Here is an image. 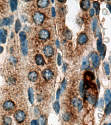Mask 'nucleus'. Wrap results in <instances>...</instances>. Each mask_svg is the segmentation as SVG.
Returning <instances> with one entry per match:
<instances>
[{
	"label": "nucleus",
	"mask_w": 111,
	"mask_h": 125,
	"mask_svg": "<svg viewBox=\"0 0 111 125\" xmlns=\"http://www.w3.org/2000/svg\"><path fill=\"white\" fill-rule=\"evenodd\" d=\"M34 22L37 25H40L43 23L44 19V16L42 13L36 12L33 16Z\"/></svg>",
	"instance_id": "obj_1"
},
{
	"label": "nucleus",
	"mask_w": 111,
	"mask_h": 125,
	"mask_svg": "<svg viewBox=\"0 0 111 125\" xmlns=\"http://www.w3.org/2000/svg\"><path fill=\"white\" fill-rule=\"evenodd\" d=\"M15 119L18 122L21 123L24 121L26 117V114L23 111L19 110L16 112L14 116Z\"/></svg>",
	"instance_id": "obj_2"
},
{
	"label": "nucleus",
	"mask_w": 111,
	"mask_h": 125,
	"mask_svg": "<svg viewBox=\"0 0 111 125\" xmlns=\"http://www.w3.org/2000/svg\"><path fill=\"white\" fill-rule=\"evenodd\" d=\"M14 21V17L11 16L2 19L0 21V26H8L12 25Z\"/></svg>",
	"instance_id": "obj_3"
},
{
	"label": "nucleus",
	"mask_w": 111,
	"mask_h": 125,
	"mask_svg": "<svg viewBox=\"0 0 111 125\" xmlns=\"http://www.w3.org/2000/svg\"><path fill=\"white\" fill-rule=\"evenodd\" d=\"M92 65L95 68L99 66V58L98 54L96 52H94L92 55Z\"/></svg>",
	"instance_id": "obj_4"
},
{
	"label": "nucleus",
	"mask_w": 111,
	"mask_h": 125,
	"mask_svg": "<svg viewBox=\"0 0 111 125\" xmlns=\"http://www.w3.org/2000/svg\"><path fill=\"white\" fill-rule=\"evenodd\" d=\"M72 104L76 107L79 111H81L83 108V104L80 99L75 98L73 99L72 101Z\"/></svg>",
	"instance_id": "obj_5"
},
{
	"label": "nucleus",
	"mask_w": 111,
	"mask_h": 125,
	"mask_svg": "<svg viewBox=\"0 0 111 125\" xmlns=\"http://www.w3.org/2000/svg\"><path fill=\"white\" fill-rule=\"evenodd\" d=\"M42 75L44 79L47 81L52 79L54 76L52 71L48 69H45L42 72Z\"/></svg>",
	"instance_id": "obj_6"
},
{
	"label": "nucleus",
	"mask_w": 111,
	"mask_h": 125,
	"mask_svg": "<svg viewBox=\"0 0 111 125\" xmlns=\"http://www.w3.org/2000/svg\"><path fill=\"white\" fill-rule=\"evenodd\" d=\"M43 51L46 56L48 57H51L54 53L53 48L50 46H45L43 49Z\"/></svg>",
	"instance_id": "obj_7"
},
{
	"label": "nucleus",
	"mask_w": 111,
	"mask_h": 125,
	"mask_svg": "<svg viewBox=\"0 0 111 125\" xmlns=\"http://www.w3.org/2000/svg\"><path fill=\"white\" fill-rule=\"evenodd\" d=\"M88 38L85 34H80L78 38V42L79 44L83 45L87 42Z\"/></svg>",
	"instance_id": "obj_8"
},
{
	"label": "nucleus",
	"mask_w": 111,
	"mask_h": 125,
	"mask_svg": "<svg viewBox=\"0 0 111 125\" xmlns=\"http://www.w3.org/2000/svg\"><path fill=\"white\" fill-rule=\"evenodd\" d=\"M3 107L5 110H11L14 109V104L13 102L11 101H7L4 103Z\"/></svg>",
	"instance_id": "obj_9"
},
{
	"label": "nucleus",
	"mask_w": 111,
	"mask_h": 125,
	"mask_svg": "<svg viewBox=\"0 0 111 125\" xmlns=\"http://www.w3.org/2000/svg\"><path fill=\"white\" fill-rule=\"evenodd\" d=\"M90 63L87 57H85L82 59L81 65V68L82 70H87L89 69Z\"/></svg>",
	"instance_id": "obj_10"
},
{
	"label": "nucleus",
	"mask_w": 111,
	"mask_h": 125,
	"mask_svg": "<svg viewBox=\"0 0 111 125\" xmlns=\"http://www.w3.org/2000/svg\"><path fill=\"white\" fill-rule=\"evenodd\" d=\"M81 9L85 11H86L89 9L90 6V3L88 0H82L80 3Z\"/></svg>",
	"instance_id": "obj_11"
},
{
	"label": "nucleus",
	"mask_w": 111,
	"mask_h": 125,
	"mask_svg": "<svg viewBox=\"0 0 111 125\" xmlns=\"http://www.w3.org/2000/svg\"><path fill=\"white\" fill-rule=\"evenodd\" d=\"M7 39V32L4 29L0 30V41L3 43H5Z\"/></svg>",
	"instance_id": "obj_12"
},
{
	"label": "nucleus",
	"mask_w": 111,
	"mask_h": 125,
	"mask_svg": "<svg viewBox=\"0 0 111 125\" xmlns=\"http://www.w3.org/2000/svg\"><path fill=\"white\" fill-rule=\"evenodd\" d=\"M35 61L36 63L38 66L43 65L44 60L42 55L40 54H37L36 55Z\"/></svg>",
	"instance_id": "obj_13"
},
{
	"label": "nucleus",
	"mask_w": 111,
	"mask_h": 125,
	"mask_svg": "<svg viewBox=\"0 0 111 125\" xmlns=\"http://www.w3.org/2000/svg\"><path fill=\"white\" fill-rule=\"evenodd\" d=\"M49 32L47 30L43 29L40 31L39 33V36L41 39L43 40H46L49 36Z\"/></svg>",
	"instance_id": "obj_14"
},
{
	"label": "nucleus",
	"mask_w": 111,
	"mask_h": 125,
	"mask_svg": "<svg viewBox=\"0 0 111 125\" xmlns=\"http://www.w3.org/2000/svg\"><path fill=\"white\" fill-rule=\"evenodd\" d=\"M21 50L24 55H26L27 53L28 43L26 40L24 42H21Z\"/></svg>",
	"instance_id": "obj_15"
},
{
	"label": "nucleus",
	"mask_w": 111,
	"mask_h": 125,
	"mask_svg": "<svg viewBox=\"0 0 111 125\" xmlns=\"http://www.w3.org/2000/svg\"><path fill=\"white\" fill-rule=\"evenodd\" d=\"M84 76L86 81H92L95 78L94 74L91 71L86 72L84 75Z\"/></svg>",
	"instance_id": "obj_16"
},
{
	"label": "nucleus",
	"mask_w": 111,
	"mask_h": 125,
	"mask_svg": "<svg viewBox=\"0 0 111 125\" xmlns=\"http://www.w3.org/2000/svg\"><path fill=\"white\" fill-rule=\"evenodd\" d=\"M29 100L31 104H33L34 102V95L33 90L32 88L30 87L28 90Z\"/></svg>",
	"instance_id": "obj_17"
},
{
	"label": "nucleus",
	"mask_w": 111,
	"mask_h": 125,
	"mask_svg": "<svg viewBox=\"0 0 111 125\" xmlns=\"http://www.w3.org/2000/svg\"><path fill=\"white\" fill-rule=\"evenodd\" d=\"M38 75L35 72H32L29 74L28 78L29 80L31 82H35L37 81Z\"/></svg>",
	"instance_id": "obj_18"
},
{
	"label": "nucleus",
	"mask_w": 111,
	"mask_h": 125,
	"mask_svg": "<svg viewBox=\"0 0 111 125\" xmlns=\"http://www.w3.org/2000/svg\"><path fill=\"white\" fill-rule=\"evenodd\" d=\"M86 97L87 100L91 104L94 105L95 103L96 99L95 96L94 95L89 94H87Z\"/></svg>",
	"instance_id": "obj_19"
},
{
	"label": "nucleus",
	"mask_w": 111,
	"mask_h": 125,
	"mask_svg": "<svg viewBox=\"0 0 111 125\" xmlns=\"http://www.w3.org/2000/svg\"><path fill=\"white\" fill-rule=\"evenodd\" d=\"M104 99L106 104L108 103L111 102V93L110 89H109L106 90L104 94Z\"/></svg>",
	"instance_id": "obj_20"
},
{
	"label": "nucleus",
	"mask_w": 111,
	"mask_h": 125,
	"mask_svg": "<svg viewBox=\"0 0 111 125\" xmlns=\"http://www.w3.org/2000/svg\"><path fill=\"white\" fill-rule=\"evenodd\" d=\"M48 1L47 0H40L37 2V6L41 8H44L48 4Z\"/></svg>",
	"instance_id": "obj_21"
},
{
	"label": "nucleus",
	"mask_w": 111,
	"mask_h": 125,
	"mask_svg": "<svg viewBox=\"0 0 111 125\" xmlns=\"http://www.w3.org/2000/svg\"><path fill=\"white\" fill-rule=\"evenodd\" d=\"M99 52L100 58L102 60H103L104 59L106 54V47L105 45L103 44L101 49Z\"/></svg>",
	"instance_id": "obj_22"
},
{
	"label": "nucleus",
	"mask_w": 111,
	"mask_h": 125,
	"mask_svg": "<svg viewBox=\"0 0 111 125\" xmlns=\"http://www.w3.org/2000/svg\"><path fill=\"white\" fill-rule=\"evenodd\" d=\"M46 117L44 115H42L39 117L38 119V124L39 125H46Z\"/></svg>",
	"instance_id": "obj_23"
},
{
	"label": "nucleus",
	"mask_w": 111,
	"mask_h": 125,
	"mask_svg": "<svg viewBox=\"0 0 111 125\" xmlns=\"http://www.w3.org/2000/svg\"><path fill=\"white\" fill-rule=\"evenodd\" d=\"M98 36H99V38L97 41V51L99 52L102 46V42L101 35L100 33Z\"/></svg>",
	"instance_id": "obj_24"
},
{
	"label": "nucleus",
	"mask_w": 111,
	"mask_h": 125,
	"mask_svg": "<svg viewBox=\"0 0 111 125\" xmlns=\"http://www.w3.org/2000/svg\"><path fill=\"white\" fill-rule=\"evenodd\" d=\"M93 7L95 10L96 15H99L100 10V4L99 2L97 1L94 2L93 3Z\"/></svg>",
	"instance_id": "obj_25"
},
{
	"label": "nucleus",
	"mask_w": 111,
	"mask_h": 125,
	"mask_svg": "<svg viewBox=\"0 0 111 125\" xmlns=\"http://www.w3.org/2000/svg\"><path fill=\"white\" fill-rule=\"evenodd\" d=\"M67 85V81L65 78L61 83L60 84V92L62 94L66 90Z\"/></svg>",
	"instance_id": "obj_26"
},
{
	"label": "nucleus",
	"mask_w": 111,
	"mask_h": 125,
	"mask_svg": "<svg viewBox=\"0 0 111 125\" xmlns=\"http://www.w3.org/2000/svg\"><path fill=\"white\" fill-rule=\"evenodd\" d=\"M53 108L56 113H59L60 109V105L58 101H55L53 103Z\"/></svg>",
	"instance_id": "obj_27"
},
{
	"label": "nucleus",
	"mask_w": 111,
	"mask_h": 125,
	"mask_svg": "<svg viewBox=\"0 0 111 125\" xmlns=\"http://www.w3.org/2000/svg\"><path fill=\"white\" fill-rule=\"evenodd\" d=\"M103 66L105 70L106 74L107 75H109L110 72V65H109V63L107 62H104Z\"/></svg>",
	"instance_id": "obj_28"
},
{
	"label": "nucleus",
	"mask_w": 111,
	"mask_h": 125,
	"mask_svg": "<svg viewBox=\"0 0 111 125\" xmlns=\"http://www.w3.org/2000/svg\"><path fill=\"white\" fill-rule=\"evenodd\" d=\"M10 5L11 11H15L17 9V0H11L10 2Z\"/></svg>",
	"instance_id": "obj_29"
},
{
	"label": "nucleus",
	"mask_w": 111,
	"mask_h": 125,
	"mask_svg": "<svg viewBox=\"0 0 111 125\" xmlns=\"http://www.w3.org/2000/svg\"><path fill=\"white\" fill-rule=\"evenodd\" d=\"M3 121L5 125H11L12 123V120L11 118L6 116L4 118Z\"/></svg>",
	"instance_id": "obj_30"
},
{
	"label": "nucleus",
	"mask_w": 111,
	"mask_h": 125,
	"mask_svg": "<svg viewBox=\"0 0 111 125\" xmlns=\"http://www.w3.org/2000/svg\"><path fill=\"white\" fill-rule=\"evenodd\" d=\"M21 27V25L20 20L19 19L16 21V24H15V30L16 32L17 33L20 30Z\"/></svg>",
	"instance_id": "obj_31"
},
{
	"label": "nucleus",
	"mask_w": 111,
	"mask_h": 125,
	"mask_svg": "<svg viewBox=\"0 0 111 125\" xmlns=\"http://www.w3.org/2000/svg\"><path fill=\"white\" fill-rule=\"evenodd\" d=\"M111 102H109L106 105V107L105 112L106 115H110L111 113Z\"/></svg>",
	"instance_id": "obj_32"
},
{
	"label": "nucleus",
	"mask_w": 111,
	"mask_h": 125,
	"mask_svg": "<svg viewBox=\"0 0 111 125\" xmlns=\"http://www.w3.org/2000/svg\"><path fill=\"white\" fill-rule=\"evenodd\" d=\"M19 35L21 42L26 41V34L25 32L21 31L19 33Z\"/></svg>",
	"instance_id": "obj_33"
},
{
	"label": "nucleus",
	"mask_w": 111,
	"mask_h": 125,
	"mask_svg": "<svg viewBox=\"0 0 111 125\" xmlns=\"http://www.w3.org/2000/svg\"><path fill=\"white\" fill-rule=\"evenodd\" d=\"M97 26V20L96 18L93 19L92 23V28L93 31H95Z\"/></svg>",
	"instance_id": "obj_34"
},
{
	"label": "nucleus",
	"mask_w": 111,
	"mask_h": 125,
	"mask_svg": "<svg viewBox=\"0 0 111 125\" xmlns=\"http://www.w3.org/2000/svg\"><path fill=\"white\" fill-rule=\"evenodd\" d=\"M79 91L81 94H83L84 92V83L83 80H81L79 83Z\"/></svg>",
	"instance_id": "obj_35"
},
{
	"label": "nucleus",
	"mask_w": 111,
	"mask_h": 125,
	"mask_svg": "<svg viewBox=\"0 0 111 125\" xmlns=\"http://www.w3.org/2000/svg\"><path fill=\"white\" fill-rule=\"evenodd\" d=\"M63 120L66 121H69L70 118V115L69 113L68 112L64 113L63 115Z\"/></svg>",
	"instance_id": "obj_36"
},
{
	"label": "nucleus",
	"mask_w": 111,
	"mask_h": 125,
	"mask_svg": "<svg viewBox=\"0 0 111 125\" xmlns=\"http://www.w3.org/2000/svg\"><path fill=\"white\" fill-rule=\"evenodd\" d=\"M64 35L68 39H71L72 37V35L70 31L68 29L65 30L64 32Z\"/></svg>",
	"instance_id": "obj_37"
},
{
	"label": "nucleus",
	"mask_w": 111,
	"mask_h": 125,
	"mask_svg": "<svg viewBox=\"0 0 111 125\" xmlns=\"http://www.w3.org/2000/svg\"><path fill=\"white\" fill-rule=\"evenodd\" d=\"M104 102L102 98H101L99 101V109L100 110H102L104 108Z\"/></svg>",
	"instance_id": "obj_38"
},
{
	"label": "nucleus",
	"mask_w": 111,
	"mask_h": 125,
	"mask_svg": "<svg viewBox=\"0 0 111 125\" xmlns=\"http://www.w3.org/2000/svg\"><path fill=\"white\" fill-rule=\"evenodd\" d=\"M61 57L60 54L58 53L57 55V64L59 66H60L61 65Z\"/></svg>",
	"instance_id": "obj_39"
},
{
	"label": "nucleus",
	"mask_w": 111,
	"mask_h": 125,
	"mask_svg": "<svg viewBox=\"0 0 111 125\" xmlns=\"http://www.w3.org/2000/svg\"><path fill=\"white\" fill-rule=\"evenodd\" d=\"M34 112L35 115L37 116H38L40 114V111L37 106H36L35 108Z\"/></svg>",
	"instance_id": "obj_40"
},
{
	"label": "nucleus",
	"mask_w": 111,
	"mask_h": 125,
	"mask_svg": "<svg viewBox=\"0 0 111 125\" xmlns=\"http://www.w3.org/2000/svg\"><path fill=\"white\" fill-rule=\"evenodd\" d=\"M67 68H68V64L66 62H64L63 64L62 67V70L63 72H65L67 70Z\"/></svg>",
	"instance_id": "obj_41"
},
{
	"label": "nucleus",
	"mask_w": 111,
	"mask_h": 125,
	"mask_svg": "<svg viewBox=\"0 0 111 125\" xmlns=\"http://www.w3.org/2000/svg\"><path fill=\"white\" fill-rule=\"evenodd\" d=\"M61 93L60 89H57L56 93V99L58 100L59 98L60 94Z\"/></svg>",
	"instance_id": "obj_42"
},
{
	"label": "nucleus",
	"mask_w": 111,
	"mask_h": 125,
	"mask_svg": "<svg viewBox=\"0 0 111 125\" xmlns=\"http://www.w3.org/2000/svg\"><path fill=\"white\" fill-rule=\"evenodd\" d=\"M95 15V10L94 9L92 8L90 10V16L92 17L94 16Z\"/></svg>",
	"instance_id": "obj_43"
},
{
	"label": "nucleus",
	"mask_w": 111,
	"mask_h": 125,
	"mask_svg": "<svg viewBox=\"0 0 111 125\" xmlns=\"http://www.w3.org/2000/svg\"><path fill=\"white\" fill-rule=\"evenodd\" d=\"M52 16L53 17H54L56 16V12L55 9L54 7H53L52 9Z\"/></svg>",
	"instance_id": "obj_44"
},
{
	"label": "nucleus",
	"mask_w": 111,
	"mask_h": 125,
	"mask_svg": "<svg viewBox=\"0 0 111 125\" xmlns=\"http://www.w3.org/2000/svg\"><path fill=\"white\" fill-rule=\"evenodd\" d=\"M38 123L36 120H32L31 122V125H37Z\"/></svg>",
	"instance_id": "obj_45"
},
{
	"label": "nucleus",
	"mask_w": 111,
	"mask_h": 125,
	"mask_svg": "<svg viewBox=\"0 0 111 125\" xmlns=\"http://www.w3.org/2000/svg\"><path fill=\"white\" fill-rule=\"evenodd\" d=\"M56 46H57V48H59L60 47V43L59 42V41L58 40H56Z\"/></svg>",
	"instance_id": "obj_46"
},
{
	"label": "nucleus",
	"mask_w": 111,
	"mask_h": 125,
	"mask_svg": "<svg viewBox=\"0 0 111 125\" xmlns=\"http://www.w3.org/2000/svg\"><path fill=\"white\" fill-rule=\"evenodd\" d=\"M97 85H98V88L99 89H100V83L99 82V79H97Z\"/></svg>",
	"instance_id": "obj_47"
},
{
	"label": "nucleus",
	"mask_w": 111,
	"mask_h": 125,
	"mask_svg": "<svg viewBox=\"0 0 111 125\" xmlns=\"http://www.w3.org/2000/svg\"><path fill=\"white\" fill-rule=\"evenodd\" d=\"M107 8L110 10V12H111V6L110 4H108L107 5Z\"/></svg>",
	"instance_id": "obj_48"
},
{
	"label": "nucleus",
	"mask_w": 111,
	"mask_h": 125,
	"mask_svg": "<svg viewBox=\"0 0 111 125\" xmlns=\"http://www.w3.org/2000/svg\"><path fill=\"white\" fill-rule=\"evenodd\" d=\"M3 51V48L2 46H0V54Z\"/></svg>",
	"instance_id": "obj_49"
},
{
	"label": "nucleus",
	"mask_w": 111,
	"mask_h": 125,
	"mask_svg": "<svg viewBox=\"0 0 111 125\" xmlns=\"http://www.w3.org/2000/svg\"><path fill=\"white\" fill-rule=\"evenodd\" d=\"M59 2H63L64 1H58Z\"/></svg>",
	"instance_id": "obj_50"
},
{
	"label": "nucleus",
	"mask_w": 111,
	"mask_h": 125,
	"mask_svg": "<svg viewBox=\"0 0 111 125\" xmlns=\"http://www.w3.org/2000/svg\"><path fill=\"white\" fill-rule=\"evenodd\" d=\"M103 125H107V124L105 123V124H104Z\"/></svg>",
	"instance_id": "obj_51"
},
{
	"label": "nucleus",
	"mask_w": 111,
	"mask_h": 125,
	"mask_svg": "<svg viewBox=\"0 0 111 125\" xmlns=\"http://www.w3.org/2000/svg\"><path fill=\"white\" fill-rule=\"evenodd\" d=\"M51 1L53 3L54 2V1L52 0Z\"/></svg>",
	"instance_id": "obj_52"
},
{
	"label": "nucleus",
	"mask_w": 111,
	"mask_h": 125,
	"mask_svg": "<svg viewBox=\"0 0 111 125\" xmlns=\"http://www.w3.org/2000/svg\"><path fill=\"white\" fill-rule=\"evenodd\" d=\"M111 125V123H109V124H108V125Z\"/></svg>",
	"instance_id": "obj_53"
}]
</instances>
